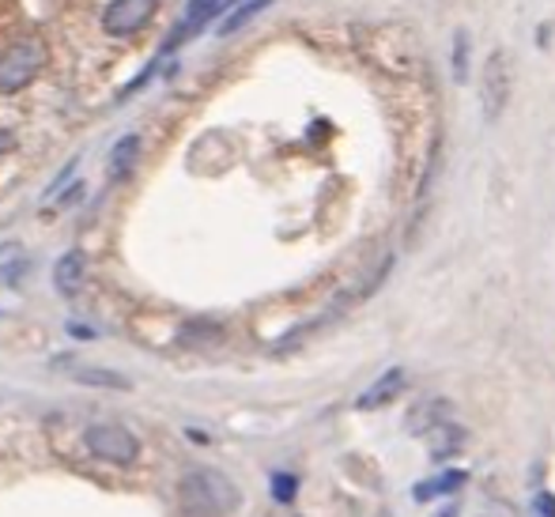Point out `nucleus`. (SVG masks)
I'll use <instances>...</instances> for the list:
<instances>
[{
    "mask_svg": "<svg viewBox=\"0 0 555 517\" xmlns=\"http://www.w3.org/2000/svg\"><path fill=\"white\" fill-rule=\"evenodd\" d=\"M80 280H83V254L80 249H68V254L53 264V284H57L61 295H76Z\"/></svg>",
    "mask_w": 555,
    "mask_h": 517,
    "instance_id": "8",
    "label": "nucleus"
},
{
    "mask_svg": "<svg viewBox=\"0 0 555 517\" xmlns=\"http://www.w3.org/2000/svg\"><path fill=\"white\" fill-rule=\"evenodd\" d=\"M15 147V132L12 129H0V155H8Z\"/></svg>",
    "mask_w": 555,
    "mask_h": 517,
    "instance_id": "18",
    "label": "nucleus"
},
{
    "mask_svg": "<svg viewBox=\"0 0 555 517\" xmlns=\"http://www.w3.org/2000/svg\"><path fill=\"white\" fill-rule=\"evenodd\" d=\"M269 4H272V0H242V4H234V12L223 15V23L216 30H220V35H234V30H242L249 20H257V15H261Z\"/></svg>",
    "mask_w": 555,
    "mask_h": 517,
    "instance_id": "10",
    "label": "nucleus"
},
{
    "mask_svg": "<svg viewBox=\"0 0 555 517\" xmlns=\"http://www.w3.org/2000/svg\"><path fill=\"white\" fill-rule=\"evenodd\" d=\"M404 386H409V371H404V366H389V371L382 374L378 382H371V386H366L363 393L356 397V409L359 412L386 409V404H393L397 397L404 393Z\"/></svg>",
    "mask_w": 555,
    "mask_h": 517,
    "instance_id": "7",
    "label": "nucleus"
},
{
    "mask_svg": "<svg viewBox=\"0 0 555 517\" xmlns=\"http://www.w3.org/2000/svg\"><path fill=\"white\" fill-rule=\"evenodd\" d=\"M88 450L111 465H132L140 457V438L121 423H95L88 430Z\"/></svg>",
    "mask_w": 555,
    "mask_h": 517,
    "instance_id": "4",
    "label": "nucleus"
},
{
    "mask_svg": "<svg viewBox=\"0 0 555 517\" xmlns=\"http://www.w3.org/2000/svg\"><path fill=\"white\" fill-rule=\"evenodd\" d=\"M506 103H511V57H506V50H491L488 61H483V73H480L483 121L495 125L499 117H503Z\"/></svg>",
    "mask_w": 555,
    "mask_h": 517,
    "instance_id": "3",
    "label": "nucleus"
},
{
    "mask_svg": "<svg viewBox=\"0 0 555 517\" xmlns=\"http://www.w3.org/2000/svg\"><path fill=\"white\" fill-rule=\"evenodd\" d=\"M533 517H555V495L541 491V495L533 499Z\"/></svg>",
    "mask_w": 555,
    "mask_h": 517,
    "instance_id": "16",
    "label": "nucleus"
},
{
    "mask_svg": "<svg viewBox=\"0 0 555 517\" xmlns=\"http://www.w3.org/2000/svg\"><path fill=\"white\" fill-rule=\"evenodd\" d=\"M159 0H111L103 12V30L114 38H129L137 30L147 27V20L155 15Z\"/></svg>",
    "mask_w": 555,
    "mask_h": 517,
    "instance_id": "5",
    "label": "nucleus"
},
{
    "mask_svg": "<svg viewBox=\"0 0 555 517\" xmlns=\"http://www.w3.org/2000/svg\"><path fill=\"white\" fill-rule=\"evenodd\" d=\"M137 152H140V137H137V132H129V137L117 140V147H114V155H111V178H121V170L132 167Z\"/></svg>",
    "mask_w": 555,
    "mask_h": 517,
    "instance_id": "13",
    "label": "nucleus"
},
{
    "mask_svg": "<svg viewBox=\"0 0 555 517\" xmlns=\"http://www.w3.org/2000/svg\"><path fill=\"white\" fill-rule=\"evenodd\" d=\"M295 495H299V480L292 473H272V499L287 506L295 503Z\"/></svg>",
    "mask_w": 555,
    "mask_h": 517,
    "instance_id": "15",
    "label": "nucleus"
},
{
    "mask_svg": "<svg viewBox=\"0 0 555 517\" xmlns=\"http://www.w3.org/2000/svg\"><path fill=\"white\" fill-rule=\"evenodd\" d=\"M68 328H73V336H83V340H88V336H95L91 328H83V325H68Z\"/></svg>",
    "mask_w": 555,
    "mask_h": 517,
    "instance_id": "19",
    "label": "nucleus"
},
{
    "mask_svg": "<svg viewBox=\"0 0 555 517\" xmlns=\"http://www.w3.org/2000/svg\"><path fill=\"white\" fill-rule=\"evenodd\" d=\"M468 35L465 30H453V80L468 83Z\"/></svg>",
    "mask_w": 555,
    "mask_h": 517,
    "instance_id": "14",
    "label": "nucleus"
},
{
    "mask_svg": "<svg viewBox=\"0 0 555 517\" xmlns=\"http://www.w3.org/2000/svg\"><path fill=\"white\" fill-rule=\"evenodd\" d=\"M465 480H468V473H461V468H450V473L435 476V480L416 483V491H412V499H416V503H431V499H442V495H450V491H457Z\"/></svg>",
    "mask_w": 555,
    "mask_h": 517,
    "instance_id": "9",
    "label": "nucleus"
},
{
    "mask_svg": "<svg viewBox=\"0 0 555 517\" xmlns=\"http://www.w3.org/2000/svg\"><path fill=\"white\" fill-rule=\"evenodd\" d=\"M73 378L80 382V386H99V389H129V378L117 371H103V366H80V371H73Z\"/></svg>",
    "mask_w": 555,
    "mask_h": 517,
    "instance_id": "12",
    "label": "nucleus"
},
{
    "mask_svg": "<svg viewBox=\"0 0 555 517\" xmlns=\"http://www.w3.org/2000/svg\"><path fill=\"white\" fill-rule=\"evenodd\" d=\"M231 4H234V0H190V8H185L182 23H178V27H175V35H170V42L163 46V53L178 50V46L190 42L193 35H201V30H205L208 23L220 20V15H223Z\"/></svg>",
    "mask_w": 555,
    "mask_h": 517,
    "instance_id": "6",
    "label": "nucleus"
},
{
    "mask_svg": "<svg viewBox=\"0 0 555 517\" xmlns=\"http://www.w3.org/2000/svg\"><path fill=\"white\" fill-rule=\"evenodd\" d=\"M178 503L185 517H227L238 506V488L216 468H193L182 476Z\"/></svg>",
    "mask_w": 555,
    "mask_h": 517,
    "instance_id": "1",
    "label": "nucleus"
},
{
    "mask_svg": "<svg viewBox=\"0 0 555 517\" xmlns=\"http://www.w3.org/2000/svg\"><path fill=\"white\" fill-rule=\"evenodd\" d=\"M46 68V42L35 35L20 38L15 46H8L0 53V95H15L23 91L38 73Z\"/></svg>",
    "mask_w": 555,
    "mask_h": 517,
    "instance_id": "2",
    "label": "nucleus"
},
{
    "mask_svg": "<svg viewBox=\"0 0 555 517\" xmlns=\"http://www.w3.org/2000/svg\"><path fill=\"white\" fill-rule=\"evenodd\" d=\"M461 442H465V430L457 427V423H439L435 427V438H431V457L435 461H442V457H450V453H457L461 450Z\"/></svg>",
    "mask_w": 555,
    "mask_h": 517,
    "instance_id": "11",
    "label": "nucleus"
},
{
    "mask_svg": "<svg viewBox=\"0 0 555 517\" xmlns=\"http://www.w3.org/2000/svg\"><path fill=\"white\" fill-rule=\"evenodd\" d=\"M537 46H541V50H548L552 46V23H541V30H537Z\"/></svg>",
    "mask_w": 555,
    "mask_h": 517,
    "instance_id": "17",
    "label": "nucleus"
}]
</instances>
